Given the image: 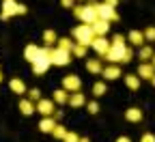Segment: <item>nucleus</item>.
Instances as JSON below:
<instances>
[{
  "label": "nucleus",
  "mask_w": 155,
  "mask_h": 142,
  "mask_svg": "<svg viewBox=\"0 0 155 142\" xmlns=\"http://www.w3.org/2000/svg\"><path fill=\"white\" fill-rule=\"evenodd\" d=\"M73 15L80 19L82 24H95L99 15H97V2H91V5H75L73 7Z\"/></svg>",
  "instance_id": "f257e3e1"
},
{
  "label": "nucleus",
  "mask_w": 155,
  "mask_h": 142,
  "mask_svg": "<svg viewBox=\"0 0 155 142\" xmlns=\"http://www.w3.org/2000/svg\"><path fill=\"white\" fill-rule=\"evenodd\" d=\"M52 52H54V48H41V54H39L37 60L32 63V73L35 75L48 73V69L52 67Z\"/></svg>",
  "instance_id": "f03ea898"
},
{
  "label": "nucleus",
  "mask_w": 155,
  "mask_h": 142,
  "mask_svg": "<svg viewBox=\"0 0 155 142\" xmlns=\"http://www.w3.org/2000/svg\"><path fill=\"white\" fill-rule=\"evenodd\" d=\"M26 13H28L26 5H19V2H15V0H5L2 11H0V19L7 22V19H11L13 15H26Z\"/></svg>",
  "instance_id": "7ed1b4c3"
},
{
  "label": "nucleus",
  "mask_w": 155,
  "mask_h": 142,
  "mask_svg": "<svg viewBox=\"0 0 155 142\" xmlns=\"http://www.w3.org/2000/svg\"><path fill=\"white\" fill-rule=\"evenodd\" d=\"M73 37H75L78 43L91 48V45H93V39H95L93 26H91V24H80V26H75V28H73Z\"/></svg>",
  "instance_id": "20e7f679"
},
{
  "label": "nucleus",
  "mask_w": 155,
  "mask_h": 142,
  "mask_svg": "<svg viewBox=\"0 0 155 142\" xmlns=\"http://www.w3.org/2000/svg\"><path fill=\"white\" fill-rule=\"evenodd\" d=\"M127 45H110V52L104 56L110 65H119V63H127Z\"/></svg>",
  "instance_id": "39448f33"
},
{
  "label": "nucleus",
  "mask_w": 155,
  "mask_h": 142,
  "mask_svg": "<svg viewBox=\"0 0 155 142\" xmlns=\"http://www.w3.org/2000/svg\"><path fill=\"white\" fill-rule=\"evenodd\" d=\"M97 15H99V19H104V22H119V13H116V9L104 5V2H97Z\"/></svg>",
  "instance_id": "423d86ee"
},
{
  "label": "nucleus",
  "mask_w": 155,
  "mask_h": 142,
  "mask_svg": "<svg viewBox=\"0 0 155 142\" xmlns=\"http://www.w3.org/2000/svg\"><path fill=\"white\" fill-rule=\"evenodd\" d=\"M71 52H67V50H61V48H54V52H52V65H56V67H67L69 63H71Z\"/></svg>",
  "instance_id": "0eeeda50"
},
{
  "label": "nucleus",
  "mask_w": 155,
  "mask_h": 142,
  "mask_svg": "<svg viewBox=\"0 0 155 142\" xmlns=\"http://www.w3.org/2000/svg\"><path fill=\"white\" fill-rule=\"evenodd\" d=\"M63 88L69 91V93H78V91L82 88V80L78 78L75 73H69V75L63 78Z\"/></svg>",
  "instance_id": "6e6552de"
},
{
  "label": "nucleus",
  "mask_w": 155,
  "mask_h": 142,
  "mask_svg": "<svg viewBox=\"0 0 155 142\" xmlns=\"http://www.w3.org/2000/svg\"><path fill=\"white\" fill-rule=\"evenodd\" d=\"M54 99H41V101H37V112L41 114V116H54L56 108H54Z\"/></svg>",
  "instance_id": "1a4fd4ad"
},
{
  "label": "nucleus",
  "mask_w": 155,
  "mask_h": 142,
  "mask_svg": "<svg viewBox=\"0 0 155 142\" xmlns=\"http://www.w3.org/2000/svg\"><path fill=\"white\" fill-rule=\"evenodd\" d=\"M110 45H112V43L108 41L106 37H95V39H93V45H91V48H93V50H95L97 54H99V56H106V54L110 52Z\"/></svg>",
  "instance_id": "9d476101"
},
{
  "label": "nucleus",
  "mask_w": 155,
  "mask_h": 142,
  "mask_svg": "<svg viewBox=\"0 0 155 142\" xmlns=\"http://www.w3.org/2000/svg\"><path fill=\"white\" fill-rule=\"evenodd\" d=\"M56 125H58V121L54 116H41V121H39V129L43 134H52Z\"/></svg>",
  "instance_id": "9b49d317"
},
{
  "label": "nucleus",
  "mask_w": 155,
  "mask_h": 142,
  "mask_svg": "<svg viewBox=\"0 0 155 142\" xmlns=\"http://www.w3.org/2000/svg\"><path fill=\"white\" fill-rule=\"evenodd\" d=\"M138 78H140V80H149V82H151V80L155 78V67H153L151 63H142V65L138 67Z\"/></svg>",
  "instance_id": "f8f14e48"
},
{
  "label": "nucleus",
  "mask_w": 155,
  "mask_h": 142,
  "mask_svg": "<svg viewBox=\"0 0 155 142\" xmlns=\"http://www.w3.org/2000/svg\"><path fill=\"white\" fill-rule=\"evenodd\" d=\"M41 54V48L39 45H35V43H28L26 45V50H24V60H28V63L32 65L35 60H37V56Z\"/></svg>",
  "instance_id": "ddd939ff"
},
{
  "label": "nucleus",
  "mask_w": 155,
  "mask_h": 142,
  "mask_svg": "<svg viewBox=\"0 0 155 142\" xmlns=\"http://www.w3.org/2000/svg\"><path fill=\"white\" fill-rule=\"evenodd\" d=\"M91 26H93L95 37H106V35L110 32V22H104V19H97V22L91 24Z\"/></svg>",
  "instance_id": "4468645a"
},
{
  "label": "nucleus",
  "mask_w": 155,
  "mask_h": 142,
  "mask_svg": "<svg viewBox=\"0 0 155 142\" xmlns=\"http://www.w3.org/2000/svg\"><path fill=\"white\" fill-rule=\"evenodd\" d=\"M19 112H22L24 116H30V114L37 112V104H32L28 97H22V101H19Z\"/></svg>",
  "instance_id": "2eb2a0df"
},
{
  "label": "nucleus",
  "mask_w": 155,
  "mask_h": 142,
  "mask_svg": "<svg viewBox=\"0 0 155 142\" xmlns=\"http://www.w3.org/2000/svg\"><path fill=\"white\" fill-rule=\"evenodd\" d=\"M127 41H129L131 45H136V48H142L147 39H144V32H142V30H131V32L127 35Z\"/></svg>",
  "instance_id": "dca6fc26"
},
{
  "label": "nucleus",
  "mask_w": 155,
  "mask_h": 142,
  "mask_svg": "<svg viewBox=\"0 0 155 142\" xmlns=\"http://www.w3.org/2000/svg\"><path fill=\"white\" fill-rule=\"evenodd\" d=\"M69 97H71V93H69V91H65V88H56V91L52 93V99H54V104H58V106H63V104H69Z\"/></svg>",
  "instance_id": "f3484780"
},
{
  "label": "nucleus",
  "mask_w": 155,
  "mask_h": 142,
  "mask_svg": "<svg viewBox=\"0 0 155 142\" xmlns=\"http://www.w3.org/2000/svg\"><path fill=\"white\" fill-rule=\"evenodd\" d=\"M104 80H110V82H112V80H119L121 78V67L119 65H108V67H104Z\"/></svg>",
  "instance_id": "a211bd4d"
},
{
  "label": "nucleus",
  "mask_w": 155,
  "mask_h": 142,
  "mask_svg": "<svg viewBox=\"0 0 155 142\" xmlns=\"http://www.w3.org/2000/svg\"><path fill=\"white\" fill-rule=\"evenodd\" d=\"M88 101H86V95H82V91H78V93H71V97H69V106L71 108H82V106H86Z\"/></svg>",
  "instance_id": "6ab92c4d"
},
{
  "label": "nucleus",
  "mask_w": 155,
  "mask_h": 142,
  "mask_svg": "<svg viewBox=\"0 0 155 142\" xmlns=\"http://www.w3.org/2000/svg\"><path fill=\"white\" fill-rule=\"evenodd\" d=\"M142 110L140 108H127V112H125V121L127 123H140L142 121Z\"/></svg>",
  "instance_id": "aec40b11"
},
{
  "label": "nucleus",
  "mask_w": 155,
  "mask_h": 142,
  "mask_svg": "<svg viewBox=\"0 0 155 142\" xmlns=\"http://www.w3.org/2000/svg\"><path fill=\"white\" fill-rule=\"evenodd\" d=\"M9 88L15 93V95H26V86H24V80H19V78H13L11 82H9Z\"/></svg>",
  "instance_id": "412c9836"
},
{
  "label": "nucleus",
  "mask_w": 155,
  "mask_h": 142,
  "mask_svg": "<svg viewBox=\"0 0 155 142\" xmlns=\"http://www.w3.org/2000/svg\"><path fill=\"white\" fill-rule=\"evenodd\" d=\"M125 86H127L129 91H138V88H140V78H138V73H127V75H125Z\"/></svg>",
  "instance_id": "4be33fe9"
},
{
  "label": "nucleus",
  "mask_w": 155,
  "mask_h": 142,
  "mask_svg": "<svg viewBox=\"0 0 155 142\" xmlns=\"http://www.w3.org/2000/svg\"><path fill=\"white\" fill-rule=\"evenodd\" d=\"M86 71H88V73H104V65H101V60H97V58L86 60Z\"/></svg>",
  "instance_id": "5701e85b"
},
{
  "label": "nucleus",
  "mask_w": 155,
  "mask_h": 142,
  "mask_svg": "<svg viewBox=\"0 0 155 142\" xmlns=\"http://www.w3.org/2000/svg\"><path fill=\"white\" fill-rule=\"evenodd\" d=\"M43 43H45V48H52V45L58 43V37H56L54 30H45L43 32Z\"/></svg>",
  "instance_id": "b1692460"
},
{
  "label": "nucleus",
  "mask_w": 155,
  "mask_h": 142,
  "mask_svg": "<svg viewBox=\"0 0 155 142\" xmlns=\"http://www.w3.org/2000/svg\"><path fill=\"white\" fill-rule=\"evenodd\" d=\"M138 56H140V60H144V63H147V60H151V58L155 56V52L151 50V45H142V48L138 50Z\"/></svg>",
  "instance_id": "393cba45"
},
{
  "label": "nucleus",
  "mask_w": 155,
  "mask_h": 142,
  "mask_svg": "<svg viewBox=\"0 0 155 142\" xmlns=\"http://www.w3.org/2000/svg\"><path fill=\"white\" fill-rule=\"evenodd\" d=\"M58 48H61V50H67V52H71V50L75 48V43L71 41L69 37H61V39H58Z\"/></svg>",
  "instance_id": "a878e982"
},
{
  "label": "nucleus",
  "mask_w": 155,
  "mask_h": 142,
  "mask_svg": "<svg viewBox=\"0 0 155 142\" xmlns=\"http://www.w3.org/2000/svg\"><path fill=\"white\" fill-rule=\"evenodd\" d=\"M67 134H69V131H67V129H65L61 123H58V125L54 127V131H52V136H54L56 140H65V136H67Z\"/></svg>",
  "instance_id": "bb28decb"
},
{
  "label": "nucleus",
  "mask_w": 155,
  "mask_h": 142,
  "mask_svg": "<svg viewBox=\"0 0 155 142\" xmlns=\"http://www.w3.org/2000/svg\"><path fill=\"white\" fill-rule=\"evenodd\" d=\"M86 50H88L86 45H82V43H75V48L71 50V54H73L75 58H84V56H86Z\"/></svg>",
  "instance_id": "cd10ccee"
},
{
  "label": "nucleus",
  "mask_w": 155,
  "mask_h": 142,
  "mask_svg": "<svg viewBox=\"0 0 155 142\" xmlns=\"http://www.w3.org/2000/svg\"><path fill=\"white\" fill-rule=\"evenodd\" d=\"M93 95H95V97L106 95V82H95V84H93Z\"/></svg>",
  "instance_id": "c85d7f7f"
},
{
  "label": "nucleus",
  "mask_w": 155,
  "mask_h": 142,
  "mask_svg": "<svg viewBox=\"0 0 155 142\" xmlns=\"http://www.w3.org/2000/svg\"><path fill=\"white\" fill-rule=\"evenodd\" d=\"M26 97L32 101V104H37V101H41V99H43V97H41V93H39V88H28Z\"/></svg>",
  "instance_id": "c756f323"
},
{
  "label": "nucleus",
  "mask_w": 155,
  "mask_h": 142,
  "mask_svg": "<svg viewBox=\"0 0 155 142\" xmlns=\"http://www.w3.org/2000/svg\"><path fill=\"white\" fill-rule=\"evenodd\" d=\"M142 32H144V39H147L149 43H153V41H155V26H147Z\"/></svg>",
  "instance_id": "7c9ffc66"
},
{
  "label": "nucleus",
  "mask_w": 155,
  "mask_h": 142,
  "mask_svg": "<svg viewBox=\"0 0 155 142\" xmlns=\"http://www.w3.org/2000/svg\"><path fill=\"white\" fill-rule=\"evenodd\" d=\"M86 110H88V114H97V112H99V104H97V101H88Z\"/></svg>",
  "instance_id": "2f4dec72"
},
{
  "label": "nucleus",
  "mask_w": 155,
  "mask_h": 142,
  "mask_svg": "<svg viewBox=\"0 0 155 142\" xmlns=\"http://www.w3.org/2000/svg\"><path fill=\"white\" fill-rule=\"evenodd\" d=\"M63 142H80V136H78L75 131H69L67 136H65V140Z\"/></svg>",
  "instance_id": "473e14b6"
},
{
  "label": "nucleus",
  "mask_w": 155,
  "mask_h": 142,
  "mask_svg": "<svg viewBox=\"0 0 155 142\" xmlns=\"http://www.w3.org/2000/svg\"><path fill=\"white\" fill-rule=\"evenodd\" d=\"M112 45H125V37L123 35H114L112 37Z\"/></svg>",
  "instance_id": "72a5a7b5"
},
{
  "label": "nucleus",
  "mask_w": 155,
  "mask_h": 142,
  "mask_svg": "<svg viewBox=\"0 0 155 142\" xmlns=\"http://www.w3.org/2000/svg\"><path fill=\"white\" fill-rule=\"evenodd\" d=\"M140 142H155V134H151V131H147V134H142V138H140Z\"/></svg>",
  "instance_id": "f704fd0d"
},
{
  "label": "nucleus",
  "mask_w": 155,
  "mask_h": 142,
  "mask_svg": "<svg viewBox=\"0 0 155 142\" xmlns=\"http://www.w3.org/2000/svg\"><path fill=\"white\" fill-rule=\"evenodd\" d=\"M61 5H63L65 9H73V7H75V0H61Z\"/></svg>",
  "instance_id": "c9c22d12"
},
{
  "label": "nucleus",
  "mask_w": 155,
  "mask_h": 142,
  "mask_svg": "<svg viewBox=\"0 0 155 142\" xmlns=\"http://www.w3.org/2000/svg\"><path fill=\"white\" fill-rule=\"evenodd\" d=\"M104 5H108V7H112V9H116V5H119V0H104Z\"/></svg>",
  "instance_id": "e433bc0d"
},
{
  "label": "nucleus",
  "mask_w": 155,
  "mask_h": 142,
  "mask_svg": "<svg viewBox=\"0 0 155 142\" xmlns=\"http://www.w3.org/2000/svg\"><path fill=\"white\" fill-rule=\"evenodd\" d=\"M54 118H56V121H61V118H63V112H61V110H56V112H54Z\"/></svg>",
  "instance_id": "4c0bfd02"
},
{
  "label": "nucleus",
  "mask_w": 155,
  "mask_h": 142,
  "mask_svg": "<svg viewBox=\"0 0 155 142\" xmlns=\"http://www.w3.org/2000/svg\"><path fill=\"white\" fill-rule=\"evenodd\" d=\"M116 142H131L127 136H121V138H116Z\"/></svg>",
  "instance_id": "58836bf2"
},
{
  "label": "nucleus",
  "mask_w": 155,
  "mask_h": 142,
  "mask_svg": "<svg viewBox=\"0 0 155 142\" xmlns=\"http://www.w3.org/2000/svg\"><path fill=\"white\" fill-rule=\"evenodd\" d=\"M80 142H91V140L88 138H80Z\"/></svg>",
  "instance_id": "ea45409f"
},
{
  "label": "nucleus",
  "mask_w": 155,
  "mask_h": 142,
  "mask_svg": "<svg viewBox=\"0 0 155 142\" xmlns=\"http://www.w3.org/2000/svg\"><path fill=\"white\" fill-rule=\"evenodd\" d=\"M151 65H153V67H155V56H153V58H151Z\"/></svg>",
  "instance_id": "a19ab883"
},
{
  "label": "nucleus",
  "mask_w": 155,
  "mask_h": 142,
  "mask_svg": "<svg viewBox=\"0 0 155 142\" xmlns=\"http://www.w3.org/2000/svg\"><path fill=\"white\" fill-rule=\"evenodd\" d=\"M151 84H153V86H155V78H153V80H151Z\"/></svg>",
  "instance_id": "79ce46f5"
},
{
  "label": "nucleus",
  "mask_w": 155,
  "mask_h": 142,
  "mask_svg": "<svg viewBox=\"0 0 155 142\" xmlns=\"http://www.w3.org/2000/svg\"><path fill=\"white\" fill-rule=\"evenodd\" d=\"M0 82H2V73H0Z\"/></svg>",
  "instance_id": "37998d69"
},
{
  "label": "nucleus",
  "mask_w": 155,
  "mask_h": 142,
  "mask_svg": "<svg viewBox=\"0 0 155 142\" xmlns=\"http://www.w3.org/2000/svg\"><path fill=\"white\" fill-rule=\"evenodd\" d=\"M75 2H82V0H75Z\"/></svg>",
  "instance_id": "c03bdc74"
},
{
  "label": "nucleus",
  "mask_w": 155,
  "mask_h": 142,
  "mask_svg": "<svg viewBox=\"0 0 155 142\" xmlns=\"http://www.w3.org/2000/svg\"><path fill=\"white\" fill-rule=\"evenodd\" d=\"M2 2H5V0H2Z\"/></svg>",
  "instance_id": "a18cd8bd"
}]
</instances>
